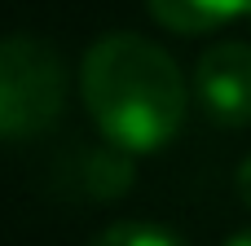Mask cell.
I'll return each instance as SVG.
<instances>
[{"label":"cell","mask_w":251,"mask_h":246,"mask_svg":"<svg viewBox=\"0 0 251 246\" xmlns=\"http://www.w3.org/2000/svg\"><path fill=\"white\" fill-rule=\"evenodd\" d=\"M79 92L97 132L119 154L163 150L190 110V84L176 57L137 31H110L84 53Z\"/></svg>","instance_id":"1"},{"label":"cell","mask_w":251,"mask_h":246,"mask_svg":"<svg viewBox=\"0 0 251 246\" xmlns=\"http://www.w3.org/2000/svg\"><path fill=\"white\" fill-rule=\"evenodd\" d=\"M66 62L40 35L0 40V141H31L62 119Z\"/></svg>","instance_id":"2"},{"label":"cell","mask_w":251,"mask_h":246,"mask_svg":"<svg viewBox=\"0 0 251 246\" xmlns=\"http://www.w3.org/2000/svg\"><path fill=\"white\" fill-rule=\"evenodd\" d=\"M194 101L221 128L251 123V44L221 40L194 62Z\"/></svg>","instance_id":"3"},{"label":"cell","mask_w":251,"mask_h":246,"mask_svg":"<svg viewBox=\"0 0 251 246\" xmlns=\"http://www.w3.org/2000/svg\"><path fill=\"white\" fill-rule=\"evenodd\" d=\"M150 18L176 35H207L234 18H243L251 0H146Z\"/></svg>","instance_id":"4"},{"label":"cell","mask_w":251,"mask_h":246,"mask_svg":"<svg viewBox=\"0 0 251 246\" xmlns=\"http://www.w3.org/2000/svg\"><path fill=\"white\" fill-rule=\"evenodd\" d=\"M88 246H190L163 224H146V220H119L110 229H101Z\"/></svg>","instance_id":"5"},{"label":"cell","mask_w":251,"mask_h":246,"mask_svg":"<svg viewBox=\"0 0 251 246\" xmlns=\"http://www.w3.org/2000/svg\"><path fill=\"white\" fill-rule=\"evenodd\" d=\"M234 185H238V198H243V207L251 211V154L243 158V167H238V176H234Z\"/></svg>","instance_id":"6"},{"label":"cell","mask_w":251,"mask_h":246,"mask_svg":"<svg viewBox=\"0 0 251 246\" xmlns=\"http://www.w3.org/2000/svg\"><path fill=\"white\" fill-rule=\"evenodd\" d=\"M225 246H251V229H243V233H234V238H229Z\"/></svg>","instance_id":"7"},{"label":"cell","mask_w":251,"mask_h":246,"mask_svg":"<svg viewBox=\"0 0 251 246\" xmlns=\"http://www.w3.org/2000/svg\"><path fill=\"white\" fill-rule=\"evenodd\" d=\"M247 22H251V9H247Z\"/></svg>","instance_id":"8"}]
</instances>
